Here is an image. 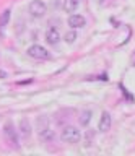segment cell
Returning <instances> with one entry per match:
<instances>
[{
  "instance_id": "ba28073f",
  "label": "cell",
  "mask_w": 135,
  "mask_h": 156,
  "mask_svg": "<svg viewBox=\"0 0 135 156\" xmlns=\"http://www.w3.org/2000/svg\"><path fill=\"white\" fill-rule=\"evenodd\" d=\"M69 26H72V29H78V28H83L86 24V18L83 15H76V13H72L69 20H67Z\"/></svg>"
},
{
  "instance_id": "9c48e42d",
  "label": "cell",
  "mask_w": 135,
  "mask_h": 156,
  "mask_svg": "<svg viewBox=\"0 0 135 156\" xmlns=\"http://www.w3.org/2000/svg\"><path fill=\"white\" fill-rule=\"evenodd\" d=\"M59 41H60V33H59V29H57L55 26L47 28V31H46V42L49 44V46H55Z\"/></svg>"
},
{
  "instance_id": "4fadbf2b",
  "label": "cell",
  "mask_w": 135,
  "mask_h": 156,
  "mask_svg": "<svg viewBox=\"0 0 135 156\" xmlns=\"http://www.w3.org/2000/svg\"><path fill=\"white\" fill-rule=\"evenodd\" d=\"M76 37H78V36H76V33L73 31V29H72V31H69V33L64 36V39H65L67 44H73V42L76 41Z\"/></svg>"
},
{
  "instance_id": "277c9868",
  "label": "cell",
  "mask_w": 135,
  "mask_h": 156,
  "mask_svg": "<svg viewBox=\"0 0 135 156\" xmlns=\"http://www.w3.org/2000/svg\"><path fill=\"white\" fill-rule=\"evenodd\" d=\"M28 10H30V15L33 18H42L47 13V5L42 0H33Z\"/></svg>"
},
{
  "instance_id": "6da1fadb",
  "label": "cell",
  "mask_w": 135,
  "mask_h": 156,
  "mask_svg": "<svg viewBox=\"0 0 135 156\" xmlns=\"http://www.w3.org/2000/svg\"><path fill=\"white\" fill-rule=\"evenodd\" d=\"M36 130H37V135H39L42 143H52V141H55V133H54V130L49 127V122H47V119L44 115L37 117Z\"/></svg>"
},
{
  "instance_id": "3957f363",
  "label": "cell",
  "mask_w": 135,
  "mask_h": 156,
  "mask_svg": "<svg viewBox=\"0 0 135 156\" xmlns=\"http://www.w3.org/2000/svg\"><path fill=\"white\" fill-rule=\"evenodd\" d=\"M3 135H5L7 141L10 143L13 148H18V138H20V135H18V130L15 129V125H13L12 120L5 122V125H3Z\"/></svg>"
},
{
  "instance_id": "52a82bcc",
  "label": "cell",
  "mask_w": 135,
  "mask_h": 156,
  "mask_svg": "<svg viewBox=\"0 0 135 156\" xmlns=\"http://www.w3.org/2000/svg\"><path fill=\"white\" fill-rule=\"evenodd\" d=\"M111 125H112V117H111V114H109L108 111H104L103 114H101V117H99L98 129H99V132L106 133V132L111 130Z\"/></svg>"
},
{
  "instance_id": "8fae6325",
  "label": "cell",
  "mask_w": 135,
  "mask_h": 156,
  "mask_svg": "<svg viewBox=\"0 0 135 156\" xmlns=\"http://www.w3.org/2000/svg\"><path fill=\"white\" fill-rule=\"evenodd\" d=\"M10 18H12V12L10 10H3L0 13V28H7L8 23H10Z\"/></svg>"
},
{
  "instance_id": "7c38bea8",
  "label": "cell",
  "mask_w": 135,
  "mask_h": 156,
  "mask_svg": "<svg viewBox=\"0 0 135 156\" xmlns=\"http://www.w3.org/2000/svg\"><path fill=\"white\" fill-rule=\"evenodd\" d=\"M91 111H81V114H80V124L83 125V127H86L90 124V120H91Z\"/></svg>"
},
{
  "instance_id": "5b68a950",
  "label": "cell",
  "mask_w": 135,
  "mask_h": 156,
  "mask_svg": "<svg viewBox=\"0 0 135 156\" xmlns=\"http://www.w3.org/2000/svg\"><path fill=\"white\" fill-rule=\"evenodd\" d=\"M28 55L33 57V58H39V60H44V58H49V52H47L46 47L39 46V44H33L31 47H28Z\"/></svg>"
},
{
  "instance_id": "30bf717a",
  "label": "cell",
  "mask_w": 135,
  "mask_h": 156,
  "mask_svg": "<svg viewBox=\"0 0 135 156\" xmlns=\"http://www.w3.org/2000/svg\"><path fill=\"white\" fill-rule=\"evenodd\" d=\"M80 7V0H64L62 2V8L67 13H73L76 12V8Z\"/></svg>"
},
{
  "instance_id": "7a4b0ae2",
  "label": "cell",
  "mask_w": 135,
  "mask_h": 156,
  "mask_svg": "<svg viewBox=\"0 0 135 156\" xmlns=\"http://www.w3.org/2000/svg\"><path fill=\"white\" fill-rule=\"evenodd\" d=\"M60 138H62V141H65V143L75 145V143H78V141L81 140V133H80V130L76 129V127L65 125L64 129H62V132H60Z\"/></svg>"
},
{
  "instance_id": "8992f818",
  "label": "cell",
  "mask_w": 135,
  "mask_h": 156,
  "mask_svg": "<svg viewBox=\"0 0 135 156\" xmlns=\"http://www.w3.org/2000/svg\"><path fill=\"white\" fill-rule=\"evenodd\" d=\"M33 133V127L30 124V120L26 119V117H23V119H20V122H18V135L21 136V140H28Z\"/></svg>"
}]
</instances>
